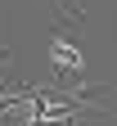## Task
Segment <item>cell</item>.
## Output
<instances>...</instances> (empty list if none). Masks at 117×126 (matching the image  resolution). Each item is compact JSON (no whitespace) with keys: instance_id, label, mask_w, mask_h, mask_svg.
<instances>
[{"instance_id":"7a4b0ae2","label":"cell","mask_w":117,"mask_h":126,"mask_svg":"<svg viewBox=\"0 0 117 126\" xmlns=\"http://www.w3.org/2000/svg\"><path fill=\"white\" fill-rule=\"evenodd\" d=\"M50 5H54V14H63L72 27H81V18H86V14H81V0H50Z\"/></svg>"},{"instance_id":"6da1fadb","label":"cell","mask_w":117,"mask_h":126,"mask_svg":"<svg viewBox=\"0 0 117 126\" xmlns=\"http://www.w3.org/2000/svg\"><path fill=\"white\" fill-rule=\"evenodd\" d=\"M50 72L59 77H72V81H81V72H86V54H81V41L72 36L68 27H54L50 32Z\"/></svg>"}]
</instances>
